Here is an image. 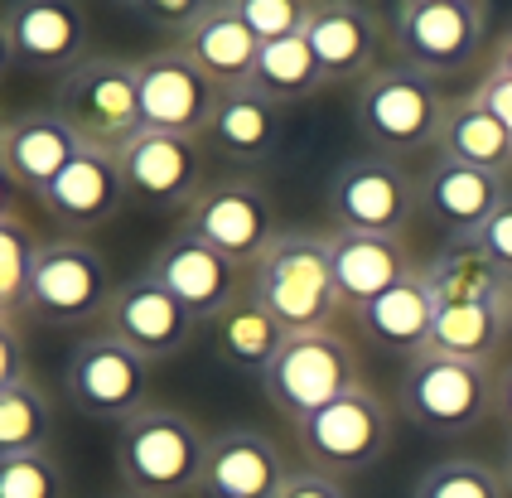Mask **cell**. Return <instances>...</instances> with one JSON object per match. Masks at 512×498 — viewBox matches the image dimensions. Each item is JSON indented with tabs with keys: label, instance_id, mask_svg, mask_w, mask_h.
Returning <instances> with one entry per match:
<instances>
[{
	"label": "cell",
	"instance_id": "cell-1",
	"mask_svg": "<svg viewBox=\"0 0 512 498\" xmlns=\"http://www.w3.org/2000/svg\"><path fill=\"white\" fill-rule=\"evenodd\" d=\"M203 426L174 407H141L116 426V474L121 489L141 498H189L203 489L208 469Z\"/></svg>",
	"mask_w": 512,
	"mask_h": 498
},
{
	"label": "cell",
	"instance_id": "cell-2",
	"mask_svg": "<svg viewBox=\"0 0 512 498\" xmlns=\"http://www.w3.org/2000/svg\"><path fill=\"white\" fill-rule=\"evenodd\" d=\"M247 291H252L290 334L329 329L334 315L343 310L339 286H334L329 233H314V228H281L276 242L261 252V262L252 266Z\"/></svg>",
	"mask_w": 512,
	"mask_h": 498
},
{
	"label": "cell",
	"instance_id": "cell-3",
	"mask_svg": "<svg viewBox=\"0 0 512 498\" xmlns=\"http://www.w3.org/2000/svg\"><path fill=\"white\" fill-rule=\"evenodd\" d=\"M440 78H430L411 63H382L368 73L358 92H353V126L363 136V146L377 155H421V150L440 146V126L450 102L435 88Z\"/></svg>",
	"mask_w": 512,
	"mask_h": 498
},
{
	"label": "cell",
	"instance_id": "cell-4",
	"mask_svg": "<svg viewBox=\"0 0 512 498\" xmlns=\"http://www.w3.org/2000/svg\"><path fill=\"white\" fill-rule=\"evenodd\" d=\"M401 411L430 436H469L498 416V378L488 363L426 349L401 373Z\"/></svg>",
	"mask_w": 512,
	"mask_h": 498
},
{
	"label": "cell",
	"instance_id": "cell-5",
	"mask_svg": "<svg viewBox=\"0 0 512 498\" xmlns=\"http://www.w3.org/2000/svg\"><path fill=\"white\" fill-rule=\"evenodd\" d=\"M54 112L83 146L121 150L141 121V88H136V63L112 59V54H87L78 68H68L54 83Z\"/></svg>",
	"mask_w": 512,
	"mask_h": 498
},
{
	"label": "cell",
	"instance_id": "cell-6",
	"mask_svg": "<svg viewBox=\"0 0 512 498\" xmlns=\"http://www.w3.org/2000/svg\"><path fill=\"white\" fill-rule=\"evenodd\" d=\"M324 204L334 218V233L401 237L421 213V179H411V170L392 155L363 150L329 175Z\"/></svg>",
	"mask_w": 512,
	"mask_h": 498
},
{
	"label": "cell",
	"instance_id": "cell-7",
	"mask_svg": "<svg viewBox=\"0 0 512 498\" xmlns=\"http://www.w3.org/2000/svg\"><path fill=\"white\" fill-rule=\"evenodd\" d=\"M353 387H363L358 353L334 324L329 329H310V334H290L285 349L276 353V363L261 378L266 402L281 411L290 426L310 421L314 411L339 402L343 392H353Z\"/></svg>",
	"mask_w": 512,
	"mask_h": 498
},
{
	"label": "cell",
	"instance_id": "cell-8",
	"mask_svg": "<svg viewBox=\"0 0 512 498\" xmlns=\"http://www.w3.org/2000/svg\"><path fill=\"white\" fill-rule=\"evenodd\" d=\"M488 0H397L392 49L430 78H455L484 54Z\"/></svg>",
	"mask_w": 512,
	"mask_h": 498
},
{
	"label": "cell",
	"instance_id": "cell-9",
	"mask_svg": "<svg viewBox=\"0 0 512 498\" xmlns=\"http://www.w3.org/2000/svg\"><path fill=\"white\" fill-rule=\"evenodd\" d=\"M295 436L314 469H324L334 479L363 474L392 450V411L372 387H353L339 402L314 411L310 421H300Z\"/></svg>",
	"mask_w": 512,
	"mask_h": 498
},
{
	"label": "cell",
	"instance_id": "cell-10",
	"mask_svg": "<svg viewBox=\"0 0 512 498\" xmlns=\"http://www.w3.org/2000/svg\"><path fill=\"white\" fill-rule=\"evenodd\" d=\"M68 402L92 416V421H131L145 402V387H150V358L131 349L126 339H116L112 329H97L73 344L68 353Z\"/></svg>",
	"mask_w": 512,
	"mask_h": 498
},
{
	"label": "cell",
	"instance_id": "cell-11",
	"mask_svg": "<svg viewBox=\"0 0 512 498\" xmlns=\"http://www.w3.org/2000/svg\"><path fill=\"white\" fill-rule=\"evenodd\" d=\"M107 305H112V271L97 247H87L83 237H54L39 247L25 315L39 324H83L107 315Z\"/></svg>",
	"mask_w": 512,
	"mask_h": 498
},
{
	"label": "cell",
	"instance_id": "cell-12",
	"mask_svg": "<svg viewBox=\"0 0 512 498\" xmlns=\"http://www.w3.org/2000/svg\"><path fill=\"white\" fill-rule=\"evenodd\" d=\"M184 228L203 237L208 247H218L228 262L256 266L261 252L276 242V204L266 194V184L256 179H218L208 184L194 208L184 213Z\"/></svg>",
	"mask_w": 512,
	"mask_h": 498
},
{
	"label": "cell",
	"instance_id": "cell-13",
	"mask_svg": "<svg viewBox=\"0 0 512 498\" xmlns=\"http://www.w3.org/2000/svg\"><path fill=\"white\" fill-rule=\"evenodd\" d=\"M136 88H141V121L150 131H174L194 141L208 136L218 97H223V88L179 44L155 49L136 63Z\"/></svg>",
	"mask_w": 512,
	"mask_h": 498
},
{
	"label": "cell",
	"instance_id": "cell-14",
	"mask_svg": "<svg viewBox=\"0 0 512 498\" xmlns=\"http://www.w3.org/2000/svg\"><path fill=\"white\" fill-rule=\"evenodd\" d=\"M116 165L126 179V194L145 208H194L208 175L203 141L174 136V131H136L126 146L116 150Z\"/></svg>",
	"mask_w": 512,
	"mask_h": 498
},
{
	"label": "cell",
	"instance_id": "cell-15",
	"mask_svg": "<svg viewBox=\"0 0 512 498\" xmlns=\"http://www.w3.org/2000/svg\"><path fill=\"white\" fill-rule=\"evenodd\" d=\"M150 276L165 286V291L194 315L199 324L223 320L232 305L242 300V266L228 262L218 247H208L203 237H194L189 228H179L160 242Z\"/></svg>",
	"mask_w": 512,
	"mask_h": 498
},
{
	"label": "cell",
	"instance_id": "cell-16",
	"mask_svg": "<svg viewBox=\"0 0 512 498\" xmlns=\"http://www.w3.org/2000/svg\"><path fill=\"white\" fill-rule=\"evenodd\" d=\"M102 320H107L102 329H112L116 339H126L150 363L179 358V353L194 344V334H199V320L150 276V266H145L141 276H131V281L116 286Z\"/></svg>",
	"mask_w": 512,
	"mask_h": 498
},
{
	"label": "cell",
	"instance_id": "cell-17",
	"mask_svg": "<svg viewBox=\"0 0 512 498\" xmlns=\"http://www.w3.org/2000/svg\"><path fill=\"white\" fill-rule=\"evenodd\" d=\"M34 199L58 228L92 233V228L112 223L131 194H126V179H121V165H116V150L83 146Z\"/></svg>",
	"mask_w": 512,
	"mask_h": 498
},
{
	"label": "cell",
	"instance_id": "cell-18",
	"mask_svg": "<svg viewBox=\"0 0 512 498\" xmlns=\"http://www.w3.org/2000/svg\"><path fill=\"white\" fill-rule=\"evenodd\" d=\"M15 63H25L34 73H68L87 59V10L78 0H10L0 10Z\"/></svg>",
	"mask_w": 512,
	"mask_h": 498
},
{
	"label": "cell",
	"instance_id": "cell-19",
	"mask_svg": "<svg viewBox=\"0 0 512 498\" xmlns=\"http://www.w3.org/2000/svg\"><path fill=\"white\" fill-rule=\"evenodd\" d=\"M503 199H508V179L503 175L459 165V160H445V155H435L426 165V175H421V213L440 233H450V242H474Z\"/></svg>",
	"mask_w": 512,
	"mask_h": 498
},
{
	"label": "cell",
	"instance_id": "cell-20",
	"mask_svg": "<svg viewBox=\"0 0 512 498\" xmlns=\"http://www.w3.org/2000/svg\"><path fill=\"white\" fill-rule=\"evenodd\" d=\"M295 469L285 465V450L256 426H228L208 445L203 469V498H281L285 479Z\"/></svg>",
	"mask_w": 512,
	"mask_h": 498
},
{
	"label": "cell",
	"instance_id": "cell-21",
	"mask_svg": "<svg viewBox=\"0 0 512 498\" xmlns=\"http://www.w3.org/2000/svg\"><path fill=\"white\" fill-rule=\"evenodd\" d=\"M305 44L324 68L329 88L334 83H363L382 68V25L363 0H319L310 15Z\"/></svg>",
	"mask_w": 512,
	"mask_h": 498
},
{
	"label": "cell",
	"instance_id": "cell-22",
	"mask_svg": "<svg viewBox=\"0 0 512 498\" xmlns=\"http://www.w3.org/2000/svg\"><path fill=\"white\" fill-rule=\"evenodd\" d=\"M329 257H334V286L348 310H363L368 300L382 291L401 286L411 271V247L401 237H377V233H329Z\"/></svg>",
	"mask_w": 512,
	"mask_h": 498
},
{
	"label": "cell",
	"instance_id": "cell-23",
	"mask_svg": "<svg viewBox=\"0 0 512 498\" xmlns=\"http://www.w3.org/2000/svg\"><path fill=\"white\" fill-rule=\"evenodd\" d=\"M78 150H83V141L73 136V126L58 117L54 107H39V112L10 117L5 141H0V165L10 170V179L25 194H39Z\"/></svg>",
	"mask_w": 512,
	"mask_h": 498
},
{
	"label": "cell",
	"instance_id": "cell-24",
	"mask_svg": "<svg viewBox=\"0 0 512 498\" xmlns=\"http://www.w3.org/2000/svg\"><path fill=\"white\" fill-rule=\"evenodd\" d=\"M179 49L199 63L218 88H247L256 59H261V39L247 30L237 0H213L208 15L179 39Z\"/></svg>",
	"mask_w": 512,
	"mask_h": 498
},
{
	"label": "cell",
	"instance_id": "cell-25",
	"mask_svg": "<svg viewBox=\"0 0 512 498\" xmlns=\"http://www.w3.org/2000/svg\"><path fill=\"white\" fill-rule=\"evenodd\" d=\"M358 315V329L368 334L382 353H401L406 363L416 353L430 349V329H435V295L426 286V271H411L401 286L382 291L377 300H368Z\"/></svg>",
	"mask_w": 512,
	"mask_h": 498
},
{
	"label": "cell",
	"instance_id": "cell-26",
	"mask_svg": "<svg viewBox=\"0 0 512 498\" xmlns=\"http://www.w3.org/2000/svg\"><path fill=\"white\" fill-rule=\"evenodd\" d=\"M285 339H290V329L252 291L242 295L223 320H213V353H218L223 368L242 373V378H266V368L276 363Z\"/></svg>",
	"mask_w": 512,
	"mask_h": 498
},
{
	"label": "cell",
	"instance_id": "cell-27",
	"mask_svg": "<svg viewBox=\"0 0 512 498\" xmlns=\"http://www.w3.org/2000/svg\"><path fill=\"white\" fill-rule=\"evenodd\" d=\"M208 141L228 160H242V165L271 160V150L281 141V107L266 102L256 88H223L213 126H208Z\"/></svg>",
	"mask_w": 512,
	"mask_h": 498
},
{
	"label": "cell",
	"instance_id": "cell-28",
	"mask_svg": "<svg viewBox=\"0 0 512 498\" xmlns=\"http://www.w3.org/2000/svg\"><path fill=\"white\" fill-rule=\"evenodd\" d=\"M508 339V310L503 300H435V329H430V353L450 358H474L488 363Z\"/></svg>",
	"mask_w": 512,
	"mask_h": 498
},
{
	"label": "cell",
	"instance_id": "cell-29",
	"mask_svg": "<svg viewBox=\"0 0 512 498\" xmlns=\"http://www.w3.org/2000/svg\"><path fill=\"white\" fill-rule=\"evenodd\" d=\"M440 155L459 160V165H474V170H493V175L508 179L512 170V131L498 117H488L474 97H459L445 112L440 126Z\"/></svg>",
	"mask_w": 512,
	"mask_h": 498
},
{
	"label": "cell",
	"instance_id": "cell-30",
	"mask_svg": "<svg viewBox=\"0 0 512 498\" xmlns=\"http://www.w3.org/2000/svg\"><path fill=\"white\" fill-rule=\"evenodd\" d=\"M426 286L440 305L450 300H503L508 295V276L493 266L479 242H445L426 266Z\"/></svg>",
	"mask_w": 512,
	"mask_h": 498
},
{
	"label": "cell",
	"instance_id": "cell-31",
	"mask_svg": "<svg viewBox=\"0 0 512 498\" xmlns=\"http://www.w3.org/2000/svg\"><path fill=\"white\" fill-rule=\"evenodd\" d=\"M247 88H256L276 107H295V102L319 97V92L329 88V78H324L314 49L305 44V34H300V39H281V44H261V59H256Z\"/></svg>",
	"mask_w": 512,
	"mask_h": 498
},
{
	"label": "cell",
	"instance_id": "cell-32",
	"mask_svg": "<svg viewBox=\"0 0 512 498\" xmlns=\"http://www.w3.org/2000/svg\"><path fill=\"white\" fill-rule=\"evenodd\" d=\"M49 436H54V407L34 387V378L0 392V460L29 455V450H49Z\"/></svg>",
	"mask_w": 512,
	"mask_h": 498
},
{
	"label": "cell",
	"instance_id": "cell-33",
	"mask_svg": "<svg viewBox=\"0 0 512 498\" xmlns=\"http://www.w3.org/2000/svg\"><path fill=\"white\" fill-rule=\"evenodd\" d=\"M411 498H508V479H503V469H493L488 460L459 455V460L430 465L416 479Z\"/></svg>",
	"mask_w": 512,
	"mask_h": 498
},
{
	"label": "cell",
	"instance_id": "cell-34",
	"mask_svg": "<svg viewBox=\"0 0 512 498\" xmlns=\"http://www.w3.org/2000/svg\"><path fill=\"white\" fill-rule=\"evenodd\" d=\"M39 247H44V242L29 233L20 218H5V223H0V315H20V310H25Z\"/></svg>",
	"mask_w": 512,
	"mask_h": 498
},
{
	"label": "cell",
	"instance_id": "cell-35",
	"mask_svg": "<svg viewBox=\"0 0 512 498\" xmlns=\"http://www.w3.org/2000/svg\"><path fill=\"white\" fill-rule=\"evenodd\" d=\"M0 498H68V474L49 450L0 460Z\"/></svg>",
	"mask_w": 512,
	"mask_h": 498
},
{
	"label": "cell",
	"instance_id": "cell-36",
	"mask_svg": "<svg viewBox=\"0 0 512 498\" xmlns=\"http://www.w3.org/2000/svg\"><path fill=\"white\" fill-rule=\"evenodd\" d=\"M319 0H237L247 30L261 44H281V39H300L310 30V15Z\"/></svg>",
	"mask_w": 512,
	"mask_h": 498
},
{
	"label": "cell",
	"instance_id": "cell-37",
	"mask_svg": "<svg viewBox=\"0 0 512 498\" xmlns=\"http://www.w3.org/2000/svg\"><path fill=\"white\" fill-rule=\"evenodd\" d=\"M208 5H213V0H136L131 10L141 15L150 30L170 34L174 44H179V39H184V34H189L203 15H208Z\"/></svg>",
	"mask_w": 512,
	"mask_h": 498
},
{
	"label": "cell",
	"instance_id": "cell-38",
	"mask_svg": "<svg viewBox=\"0 0 512 498\" xmlns=\"http://www.w3.org/2000/svg\"><path fill=\"white\" fill-rule=\"evenodd\" d=\"M29 382V353H25V339L15 329V315H0V392L20 387Z\"/></svg>",
	"mask_w": 512,
	"mask_h": 498
},
{
	"label": "cell",
	"instance_id": "cell-39",
	"mask_svg": "<svg viewBox=\"0 0 512 498\" xmlns=\"http://www.w3.org/2000/svg\"><path fill=\"white\" fill-rule=\"evenodd\" d=\"M474 242L484 247L488 257H493V266H498V271H503V276L512 281V194L503 199V204H498V213L488 218L484 233L474 237Z\"/></svg>",
	"mask_w": 512,
	"mask_h": 498
},
{
	"label": "cell",
	"instance_id": "cell-40",
	"mask_svg": "<svg viewBox=\"0 0 512 498\" xmlns=\"http://www.w3.org/2000/svg\"><path fill=\"white\" fill-rule=\"evenodd\" d=\"M469 97H474V102L484 107L488 117H498V121H503V126L512 131V78H508V73L488 68L484 78L474 83V92H469Z\"/></svg>",
	"mask_w": 512,
	"mask_h": 498
},
{
	"label": "cell",
	"instance_id": "cell-41",
	"mask_svg": "<svg viewBox=\"0 0 512 498\" xmlns=\"http://www.w3.org/2000/svg\"><path fill=\"white\" fill-rule=\"evenodd\" d=\"M281 498H348V489H343V479L324 474V469H295L285 479Z\"/></svg>",
	"mask_w": 512,
	"mask_h": 498
},
{
	"label": "cell",
	"instance_id": "cell-42",
	"mask_svg": "<svg viewBox=\"0 0 512 498\" xmlns=\"http://www.w3.org/2000/svg\"><path fill=\"white\" fill-rule=\"evenodd\" d=\"M20 199H25V189L10 179V170H5V165H0V223H5V218H15Z\"/></svg>",
	"mask_w": 512,
	"mask_h": 498
},
{
	"label": "cell",
	"instance_id": "cell-43",
	"mask_svg": "<svg viewBox=\"0 0 512 498\" xmlns=\"http://www.w3.org/2000/svg\"><path fill=\"white\" fill-rule=\"evenodd\" d=\"M498 421L512 431V363L498 373Z\"/></svg>",
	"mask_w": 512,
	"mask_h": 498
},
{
	"label": "cell",
	"instance_id": "cell-44",
	"mask_svg": "<svg viewBox=\"0 0 512 498\" xmlns=\"http://www.w3.org/2000/svg\"><path fill=\"white\" fill-rule=\"evenodd\" d=\"M493 68H498V73H508V78H512V30L503 34L498 44H493Z\"/></svg>",
	"mask_w": 512,
	"mask_h": 498
},
{
	"label": "cell",
	"instance_id": "cell-45",
	"mask_svg": "<svg viewBox=\"0 0 512 498\" xmlns=\"http://www.w3.org/2000/svg\"><path fill=\"white\" fill-rule=\"evenodd\" d=\"M15 68V44H10V30H5V20H0V78Z\"/></svg>",
	"mask_w": 512,
	"mask_h": 498
},
{
	"label": "cell",
	"instance_id": "cell-46",
	"mask_svg": "<svg viewBox=\"0 0 512 498\" xmlns=\"http://www.w3.org/2000/svg\"><path fill=\"white\" fill-rule=\"evenodd\" d=\"M503 479H508V494H512V436H508V445H503Z\"/></svg>",
	"mask_w": 512,
	"mask_h": 498
},
{
	"label": "cell",
	"instance_id": "cell-47",
	"mask_svg": "<svg viewBox=\"0 0 512 498\" xmlns=\"http://www.w3.org/2000/svg\"><path fill=\"white\" fill-rule=\"evenodd\" d=\"M503 310H508V334H512V281H508V295H503Z\"/></svg>",
	"mask_w": 512,
	"mask_h": 498
},
{
	"label": "cell",
	"instance_id": "cell-48",
	"mask_svg": "<svg viewBox=\"0 0 512 498\" xmlns=\"http://www.w3.org/2000/svg\"><path fill=\"white\" fill-rule=\"evenodd\" d=\"M5 126H10V117H5V112H0V141H5Z\"/></svg>",
	"mask_w": 512,
	"mask_h": 498
},
{
	"label": "cell",
	"instance_id": "cell-49",
	"mask_svg": "<svg viewBox=\"0 0 512 498\" xmlns=\"http://www.w3.org/2000/svg\"><path fill=\"white\" fill-rule=\"evenodd\" d=\"M116 498H141V494H126V489H121V494H116Z\"/></svg>",
	"mask_w": 512,
	"mask_h": 498
},
{
	"label": "cell",
	"instance_id": "cell-50",
	"mask_svg": "<svg viewBox=\"0 0 512 498\" xmlns=\"http://www.w3.org/2000/svg\"><path fill=\"white\" fill-rule=\"evenodd\" d=\"M121 5H136V0H121Z\"/></svg>",
	"mask_w": 512,
	"mask_h": 498
}]
</instances>
